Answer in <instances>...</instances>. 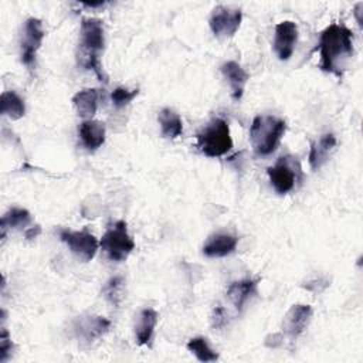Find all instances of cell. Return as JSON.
<instances>
[{"label":"cell","mask_w":363,"mask_h":363,"mask_svg":"<svg viewBox=\"0 0 363 363\" xmlns=\"http://www.w3.org/2000/svg\"><path fill=\"white\" fill-rule=\"evenodd\" d=\"M353 54V33L343 24L328 26L319 38V68L342 78Z\"/></svg>","instance_id":"obj_1"},{"label":"cell","mask_w":363,"mask_h":363,"mask_svg":"<svg viewBox=\"0 0 363 363\" xmlns=\"http://www.w3.org/2000/svg\"><path fill=\"white\" fill-rule=\"evenodd\" d=\"M79 54L78 62L85 69H92L101 82L106 84L108 77L102 69L99 55L105 47L104 24L99 18L86 17L81 21L79 30Z\"/></svg>","instance_id":"obj_2"},{"label":"cell","mask_w":363,"mask_h":363,"mask_svg":"<svg viewBox=\"0 0 363 363\" xmlns=\"http://www.w3.org/2000/svg\"><path fill=\"white\" fill-rule=\"evenodd\" d=\"M286 123L272 115H257L250 128V142L258 156H268L278 147Z\"/></svg>","instance_id":"obj_3"},{"label":"cell","mask_w":363,"mask_h":363,"mask_svg":"<svg viewBox=\"0 0 363 363\" xmlns=\"http://www.w3.org/2000/svg\"><path fill=\"white\" fill-rule=\"evenodd\" d=\"M196 146L207 157H220L233 147L228 122L223 118L211 119L196 136Z\"/></svg>","instance_id":"obj_4"},{"label":"cell","mask_w":363,"mask_h":363,"mask_svg":"<svg viewBox=\"0 0 363 363\" xmlns=\"http://www.w3.org/2000/svg\"><path fill=\"white\" fill-rule=\"evenodd\" d=\"M269 183L278 194H286L292 191L298 183H301L303 173L299 160L295 156H281L274 166L267 169Z\"/></svg>","instance_id":"obj_5"},{"label":"cell","mask_w":363,"mask_h":363,"mask_svg":"<svg viewBox=\"0 0 363 363\" xmlns=\"http://www.w3.org/2000/svg\"><path fill=\"white\" fill-rule=\"evenodd\" d=\"M101 248L111 261H123L135 250V241L128 233L125 221H116L105 231L99 242Z\"/></svg>","instance_id":"obj_6"},{"label":"cell","mask_w":363,"mask_h":363,"mask_svg":"<svg viewBox=\"0 0 363 363\" xmlns=\"http://www.w3.org/2000/svg\"><path fill=\"white\" fill-rule=\"evenodd\" d=\"M44 28L40 18L30 17L24 23L23 28V37H21V54L20 60L21 64L26 65L28 69H33L35 65V57L37 51L41 48L43 40H44Z\"/></svg>","instance_id":"obj_7"},{"label":"cell","mask_w":363,"mask_h":363,"mask_svg":"<svg viewBox=\"0 0 363 363\" xmlns=\"http://www.w3.org/2000/svg\"><path fill=\"white\" fill-rule=\"evenodd\" d=\"M242 13L240 9L228 6H216L210 16V28L217 38H230L240 28Z\"/></svg>","instance_id":"obj_8"},{"label":"cell","mask_w":363,"mask_h":363,"mask_svg":"<svg viewBox=\"0 0 363 363\" xmlns=\"http://www.w3.org/2000/svg\"><path fill=\"white\" fill-rule=\"evenodd\" d=\"M60 238L62 242L68 245L71 252L84 262L91 261L99 247L98 240L94 234L88 233L86 230L82 231H72V230H61Z\"/></svg>","instance_id":"obj_9"},{"label":"cell","mask_w":363,"mask_h":363,"mask_svg":"<svg viewBox=\"0 0 363 363\" xmlns=\"http://www.w3.org/2000/svg\"><path fill=\"white\" fill-rule=\"evenodd\" d=\"M298 43V26L291 20L281 21L275 26L274 51L281 61H288Z\"/></svg>","instance_id":"obj_10"},{"label":"cell","mask_w":363,"mask_h":363,"mask_svg":"<svg viewBox=\"0 0 363 363\" xmlns=\"http://www.w3.org/2000/svg\"><path fill=\"white\" fill-rule=\"evenodd\" d=\"M312 308L311 305H292L289 311L285 313L282 320V330L284 333L291 339H298L303 330L308 328L311 319H312Z\"/></svg>","instance_id":"obj_11"},{"label":"cell","mask_w":363,"mask_h":363,"mask_svg":"<svg viewBox=\"0 0 363 363\" xmlns=\"http://www.w3.org/2000/svg\"><path fill=\"white\" fill-rule=\"evenodd\" d=\"M111 328V320L102 316H88L78 322L75 326L77 335L81 342L91 345L92 342L101 339Z\"/></svg>","instance_id":"obj_12"},{"label":"cell","mask_w":363,"mask_h":363,"mask_svg":"<svg viewBox=\"0 0 363 363\" xmlns=\"http://www.w3.org/2000/svg\"><path fill=\"white\" fill-rule=\"evenodd\" d=\"M220 71L230 86V92L234 101L241 99L245 85L248 82L247 71L235 61H227L220 67Z\"/></svg>","instance_id":"obj_13"},{"label":"cell","mask_w":363,"mask_h":363,"mask_svg":"<svg viewBox=\"0 0 363 363\" xmlns=\"http://www.w3.org/2000/svg\"><path fill=\"white\" fill-rule=\"evenodd\" d=\"M238 238L233 234L227 233H216L208 237L206 244L203 245V254L210 258L227 257L237 248Z\"/></svg>","instance_id":"obj_14"},{"label":"cell","mask_w":363,"mask_h":363,"mask_svg":"<svg viewBox=\"0 0 363 363\" xmlns=\"http://www.w3.org/2000/svg\"><path fill=\"white\" fill-rule=\"evenodd\" d=\"M82 146L88 152H95L105 142V125L95 119L84 121L78 128Z\"/></svg>","instance_id":"obj_15"},{"label":"cell","mask_w":363,"mask_h":363,"mask_svg":"<svg viewBox=\"0 0 363 363\" xmlns=\"http://www.w3.org/2000/svg\"><path fill=\"white\" fill-rule=\"evenodd\" d=\"M336 143L337 140L333 133H325L311 145L308 159L312 170L320 169L329 160L332 152L336 147Z\"/></svg>","instance_id":"obj_16"},{"label":"cell","mask_w":363,"mask_h":363,"mask_svg":"<svg viewBox=\"0 0 363 363\" xmlns=\"http://www.w3.org/2000/svg\"><path fill=\"white\" fill-rule=\"evenodd\" d=\"M157 319H159V315L153 308H145L140 311L138 316V322L135 323V337L139 346L152 345Z\"/></svg>","instance_id":"obj_17"},{"label":"cell","mask_w":363,"mask_h":363,"mask_svg":"<svg viewBox=\"0 0 363 363\" xmlns=\"http://www.w3.org/2000/svg\"><path fill=\"white\" fill-rule=\"evenodd\" d=\"M258 279L244 278L240 281H234L227 288V296L237 311H242L245 303L257 294Z\"/></svg>","instance_id":"obj_18"},{"label":"cell","mask_w":363,"mask_h":363,"mask_svg":"<svg viewBox=\"0 0 363 363\" xmlns=\"http://www.w3.org/2000/svg\"><path fill=\"white\" fill-rule=\"evenodd\" d=\"M98 99L99 92L95 88H85L78 91L72 96V104L77 109V113L84 118L85 121L92 119V116L96 113L98 109Z\"/></svg>","instance_id":"obj_19"},{"label":"cell","mask_w":363,"mask_h":363,"mask_svg":"<svg viewBox=\"0 0 363 363\" xmlns=\"http://www.w3.org/2000/svg\"><path fill=\"white\" fill-rule=\"evenodd\" d=\"M31 224V214L28 210L21 207H11L0 221V230H1V238H6V234L9 230H24Z\"/></svg>","instance_id":"obj_20"},{"label":"cell","mask_w":363,"mask_h":363,"mask_svg":"<svg viewBox=\"0 0 363 363\" xmlns=\"http://www.w3.org/2000/svg\"><path fill=\"white\" fill-rule=\"evenodd\" d=\"M162 136L166 139H176L183 132V122L177 112L170 108H163L157 113Z\"/></svg>","instance_id":"obj_21"},{"label":"cell","mask_w":363,"mask_h":363,"mask_svg":"<svg viewBox=\"0 0 363 363\" xmlns=\"http://www.w3.org/2000/svg\"><path fill=\"white\" fill-rule=\"evenodd\" d=\"M1 113L11 121L21 119L26 113V104L20 95L14 91H6L1 94Z\"/></svg>","instance_id":"obj_22"},{"label":"cell","mask_w":363,"mask_h":363,"mask_svg":"<svg viewBox=\"0 0 363 363\" xmlns=\"http://www.w3.org/2000/svg\"><path fill=\"white\" fill-rule=\"evenodd\" d=\"M187 350L191 352L197 357V360L203 363L218 360V353L208 345V340L203 336L191 337L187 342Z\"/></svg>","instance_id":"obj_23"},{"label":"cell","mask_w":363,"mask_h":363,"mask_svg":"<svg viewBox=\"0 0 363 363\" xmlns=\"http://www.w3.org/2000/svg\"><path fill=\"white\" fill-rule=\"evenodd\" d=\"M122 289H123V278L122 277H113L105 284L102 292H104L105 298L112 305H118L122 299Z\"/></svg>","instance_id":"obj_24"},{"label":"cell","mask_w":363,"mask_h":363,"mask_svg":"<svg viewBox=\"0 0 363 363\" xmlns=\"http://www.w3.org/2000/svg\"><path fill=\"white\" fill-rule=\"evenodd\" d=\"M139 94V89H128V88H123V86H118L115 88L112 92H111V101H112V105L115 108H123L126 105H129Z\"/></svg>","instance_id":"obj_25"},{"label":"cell","mask_w":363,"mask_h":363,"mask_svg":"<svg viewBox=\"0 0 363 363\" xmlns=\"http://www.w3.org/2000/svg\"><path fill=\"white\" fill-rule=\"evenodd\" d=\"M13 353V342L10 339V335L6 328H1L0 333V363H4L9 360V357Z\"/></svg>","instance_id":"obj_26"},{"label":"cell","mask_w":363,"mask_h":363,"mask_svg":"<svg viewBox=\"0 0 363 363\" xmlns=\"http://www.w3.org/2000/svg\"><path fill=\"white\" fill-rule=\"evenodd\" d=\"M227 323V319H225V311L223 306L217 305L214 309H213V315H211V325L213 328L216 329H221L224 328Z\"/></svg>","instance_id":"obj_27"},{"label":"cell","mask_w":363,"mask_h":363,"mask_svg":"<svg viewBox=\"0 0 363 363\" xmlns=\"http://www.w3.org/2000/svg\"><path fill=\"white\" fill-rule=\"evenodd\" d=\"M363 3H357L356 6H354V16H356V21H357V24H359V27H362L363 26Z\"/></svg>","instance_id":"obj_28"},{"label":"cell","mask_w":363,"mask_h":363,"mask_svg":"<svg viewBox=\"0 0 363 363\" xmlns=\"http://www.w3.org/2000/svg\"><path fill=\"white\" fill-rule=\"evenodd\" d=\"M41 233V228H40V225H35V227H30L27 231H26V238L27 240H33V238H35L38 234Z\"/></svg>","instance_id":"obj_29"},{"label":"cell","mask_w":363,"mask_h":363,"mask_svg":"<svg viewBox=\"0 0 363 363\" xmlns=\"http://www.w3.org/2000/svg\"><path fill=\"white\" fill-rule=\"evenodd\" d=\"M85 7H91V9H94V7H102V6H105V1H98V3H82Z\"/></svg>","instance_id":"obj_30"}]
</instances>
